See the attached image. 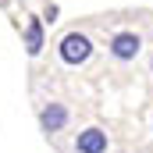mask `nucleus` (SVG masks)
Returning <instances> with one entry per match:
<instances>
[{
  "label": "nucleus",
  "mask_w": 153,
  "mask_h": 153,
  "mask_svg": "<svg viewBox=\"0 0 153 153\" xmlns=\"http://www.w3.org/2000/svg\"><path fill=\"white\" fill-rule=\"evenodd\" d=\"M96 53V46H93V39L85 36V32H64V36L57 39V57H61V64H68V68H82V64H89V57Z\"/></svg>",
  "instance_id": "nucleus-1"
},
{
  "label": "nucleus",
  "mask_w": 153,
  "mask_h": 153,
  "mask_svg": "<svg viewBox=\"0 0 153 153\" xmlns=\"http://www.w3.org/2000/svg\"><path fill=\"white\" fill-rule=\"evenodd\" d=\"M107 57L114 64H132L143 57V36L132 32V29H117L107 36Z\"/></svg>",
  "instance_id": "nucleus-2"
},
{
  "label": "nucleus",
  "mask_w": 153,
  "mask_h": 153,
  "mask_svg": "<svg viewBox=\"0 0 153 153\" xmlns=\"http://www.w3.org/2000/svg\"><path fill=\"white\" fill-rule=\"evenodd\" d=\"M68 125H71V111H68V103L50 100V103L39 107V128H43L46 135H57V132H64Z\"/></svg>",
  "instance_id": "nucleus-3"
},
{
  "label": "nucleus",
  "mask_w": 153,
  "mask_h": 153,
  "mask_svg": "<svg viewBox=\"0 0 153 153\" xmlns=\"http://www.w3.org/2000/svg\"><path fill=\"white\" fill-rule=\"evenodd\" d=\"M111 150V135L100 125H85L75 132V153H107Z\"/></svg>",
  "instance_id": "nucleus-4"
},
{
  "label": "nucleus",
  "mask_w": 153,
  "mask_h": 153,
  "mask_svg": "<svg viewBox=\"0 0 153 153\" xmlns=\"http://www.w3.org/2000/svg\"><path fill=\"white\" fill-rule=\"evenodd\" d=\"M46 46V32H43V18H29L25 22V53L29 57H39Z\"/></svg>",
  "instance_id": "nucleus-5"
},
{
  "label": "nucleus",
  "mask_w": 153,
  "mask_h": 153,
  "mask_svg": "<svg viewBox=\"0 0 153 153\" xmlns=\"http://www.w3.org/2000/svg\"><path fill=\"white\" fill-rule=\"evenodd\" d=\"M43 22H57V7H53V4L46 7V14H43Z\"/></svg>",
  "instance_id": "nucleus-6"
},
{
  "label": "nucleus",
  "mask_w": 153,
  "mask_h": 153,
  "mask_svg": "<svg viewBox=\"0 0 153 153\" xmlns=\"http://www.w3.org/2000/svg\"><path fill=\"white\" fill-rule=\"evenodd\" d=\"M150 75H153V57H150Z\"/></svg>",
  "instance_id": "nucleus-7"
}]
</instances>
